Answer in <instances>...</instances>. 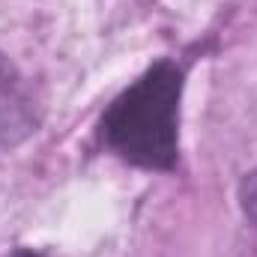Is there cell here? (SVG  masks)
<instances>
[{
  "mask_svg": "<svg viewBox=\"0 0 257 257\" xmlns=\"http://www.w3.org/2000/svg\"><path fill=\"white\" fill-rule=\"evenodd\" d=\"M36 126L39 108L27 78L6 54H0V156L24 144Z\"/></svg>",
  "mask_w": 257,
  "mask_h": 257,
  "instance_id": "obj_2",
  "label": "cell"
},
{
  "mask_svg": "<svg viewBox=\"0 0 257 257\" xmlns=\"http://www.w3.org/2000/svg\"><path fill=\"white\" fill-rule=\"evenodd\" d=\"M183 72L171 60L147 69L102 117V141L128 165L171 171L180 156Z\"/></svg>",
  "mask_w": 257,
  "mask_h": 257,
  "instance_id": "obj_1",
  "label": "cell"
},
{
  "mask_svg": "<svg viewBox=\"0 0 257 257\" xmlns=\"http://www.w3.org/2000/svg\"><path fill=\"white\" fill-rule=\"evenodd\" d=\"M9 257H45V254H39V251H30V248H18V251H12Z\"/></svg>",
  "mask_w": 257,
  "mask_h": 257,
  "instance_id": "obj_3",
  "label": "cell"
}]
</instances>
